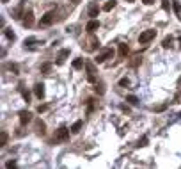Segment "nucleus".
Returning <instances> with one entry per match:
<instances>
[{
    "label": "nucleus",
    "instance_id": "obj_29",
    "mask_svg": "<svg viewBox=\"0 0 181 169\" xmlns=\"http://www.w3.org/2000/svg\"><path fill=\"white\" fill-rule=\"evenodd\" d=\"M41 71H43V73H48V71H50V64H43V66H41Z\"/></svg>",
    "mask_w": 181,
    "mask_h": 169
},
{
    "label": "nucleus",
    "instance_id": "obj_5",
    "mask_svg": "<svg viewBox=\"0 0 181 169\" xmlns=\"http://www.w3.org/2000/svg\"><path fill=\"white\" fill-rule=\"evenodd\" d=\"M23 25L25 27H32V25H34V13H32L30 9L23 14Z\"/></svg>",
    "mask_w": 181,
    "mask_h": 169
},
{
    "label": "nucleus",
    "instance_id": "obj_6",
    "mask_svg": "<svg viewBox=\"0 0 181 169\" xmlns=\"http://www.w3.org/2000/svg\"><path fill=\"white\" fill-rule=\"evenodd\" d=\"M100 29V22H98V20H96V18H91V22L87 23V25H85V30H87V32H94V30H98Z\"/></svg>",
    "mask_w": 181,
    "mask_h": 169
},
{
    "label": "nucleus",
    "instance_id": "obj_36",
    "mask_svg": "<svg viewBox=\"0 0 181 169\" xmlns=\"http://www.w3.org/2000/svg\"><path fill=\"white\" fill-rule=\"evenodd\" d=\"M179 43H181V37H179Z\"/></svg>",
    "mask_w": 181,
    "mask_h": 169
},
{
    "label": "nucleus",
    "instance_id": "obj_23",
    "mask_svg": "<svg viewBox=\"0 0 181 169\" xmlns=\"http://www.w3.org/2000/svg\"><path fill=\"white\" fill-rule=\"evenodd\" d=\"M162 45H163V48H170L172 46V37H165Z\"/></svg>",
    "mask_w": 181,
    "mask_h": 169
},
{
    "label": "nucleus",
    "instance_id": "obj_32",
    "mask_svg": "<svg viewBox=\"0 0 181 169\" xmlns=\"http://www.w3.org/2000/svg\"><path fill=\"white\" fill-rule=\"evenodd\" d=\"M162 5H163L165 11H169V0H162Z\"/></svg>",
    "mask_w": 181,
    "mask_h": 169
},
{
    "label": "nucleus",
    "instance_id": "obj_9",
    "mask_svg": "<svg viewBox=\"0 0 181 169\" xmlns=\"http://www.w3.org/2000/svg\"><path fill=\"white\" fill-rule=\"evenodd\" d=\"M34 94L39 100L45 98V84H36V86H34Z\"/></svg>",
    "mask_w": 181,
    "mask_h": 169
},
{
    "label": "nucleus",
    "instance_id": "obj_12",
    "mask_svg": "<svg viewBox=\"0 0 181 169\" xmlns=\"http://www.w3.org/2000/svg\"><path fill=\"white\" fill-rule=\"evenodd\" d=\"M45 128H46L45 121L37 119V121H36V130H37V134H39V135H45Z\"/></svg>",
    "mask_w": 181,
    "mask_h": 169
},
{
    "label": "nucleus",
    "instance_id": "obj_25",
    "mask_svg": "<svg viewBox=\"0 0 181 169\" xmlns=\"http://www.w3.org/2000/svg\"><path fill=\"white\" fill-rule=\"evenodd\" d=\"M36 43V37H28V39H25V46H32Z\"/></svg>",
    "mask_w": 181,
    "mask_h": 169
},
{
    "label": "nucleus",
    "instance_id": "obj_28",
    "mask_svg": "<svg viewBox=\"0 0 181 169\" xmlns=\"http://www.w3.org/2000/svg\"><path fill=\"white\" fill-rule=\"evenodd\" d=\"M146 144H147V137L144 135V137H142V139H140V141H138V144H137V146H146Z\"/></svg>",
    "mask_w": 181,
    "mask_h": 169
},
{
    "label": "nucleus",
    "instance_id": "obj_2",
    "mask_svg": "<svg viewBox=\"0 0 181 169\" xmlns=\"http://www.w3.org/2000/svg\"><path fill=\"white\" fill-rule=\"evenodd\" d=\"M155 36H156V30H153V29L144 30V32L138 36V43H140V45H147L149 41H153V39H155Z\"/></svg>",
    "mask_w": 181,
    "mask_h": 169
},
{
    "label": "nucleus",
    "instance_id": "obj_20",
    "mask_svg": "<svg viewBox=\"0 0 181 169\" xmlns=\"http://www.w3.org/2000/svg\"><path fill=\"white\" fill-rule=\"evenodd\" d=\"M7 139H9L7 132H2V134H0V146H5V144H7Z\"/></svg>",
    "mask_w": 181,
    "mask_h": 169
},
{
    "label": "nucleus",
    "instance_id": "obj_26",
    "mask_svg": "<svg viewBox=\"0 0 181 169\" xmlns=\"http://www.w3.org/2000/svg\"><path fill=\"white\" fill-rule=\"evenodd\" d=\"M94 89H96V93H98V94H103V93H105V89H103V84H100V86L96 84V87H94Z\"/></svg>",
    "mask_w": 181,
    "mask_h": 169
},
{
    "label": "nucleus",
    "instance_id": "obj_33",
    "mask_svg": "<svg viewBox=\"0 0 181 169\" xmlns=\"http://www.w3.org/2000/svg\"><path fill=\"white\" fill-rule=\"evenodd\" d=\"M48 107H46V105H39V107H37V112H45Z\"/></svg>",
    "mask_w": 181,
    "mask_h": 169
},
{
    "label": "nucleus",
    "instance_id": "obj_22",
    "mask_svg": "<svg viewBox=\"0 0 181 169\" xmlns=\"http://www.w3.org/2000/svg\"><path fill=\"white\" fill-rule=\"evenodd\" d=\"M126 102H128V103H132V105H137V103H138L137 96H133V94H128V96H126Z\"/></svg>",
    "mask_w": 181,
    "mask_h": 169
},
{
    "label": "nucleus",
    "instance_id": "obj_8",
    "mask_svg": "<svg viewBox=\"0 0 181 169\" xmlns=\"http://www.w3.org/2000/svg\"><path fill=\"white\" fill-rule=\"evenodd\" d=\"M85 68H87V78H89V82H92V84H96V75H94V66L91 64V62H87L85 64Z\"/></svg>",
    "mask_w": 181,
    "mask_h": 169
},
{
    "label": "nucleus",
    "instance_id": "obj_19",
    "mask_svg": "<svg viewBox=\"0 0 181 169\" xmlns=\"http://www.w3.org/2000/svg\"><path fill=\"white\" fill-rule=\"evenodd\" d=\"M73 68H75V70H82V68H83V61H82V59H75V61H73Z\"/></svg>",
    "mask_w": 181,
    "mask_h": 169
},
{
    "label": "nucleus",
    "instance_id": "obj_15",
    "mask_svg": "<svg viewBox=\"0 0 181 169\" xmlns=\"http://www.w3.org/2000/svg\"><path fill=\"white\" fill-rule=\"evenodd\" d=\"M128 52H130V48H128V45H119V55L121 57H126Z\"/></svg>",
    "mask_w": 181,
    "mask_h": 169
},
{
    "label": "nucleus",
    "instance_id": "obj_4",
    "mask_svg": "<svg viewBox=\"0 0 181 169\" xmlns=\"http://www.w3.org/2000/svg\"><path fill=\"white\" fill-rule=\"evenodd\" d=\"M53 20H55V11H48L45 16L41 18L39 25H43V27H48V25H52V23H53Z\"/></svg>",
    "mask_w": 181,
    "mask_h": 169
},
{
    "label": "nucleus",
    "instance_id": "obj_24",
    "mask_svg": "<svg viewBox=\"0 0 181 169\" xmlns=\"http://www.w3.org/2000/svg\"><path fill=\"white\" fill-rule=\"evenodd\" d=\"M119 86H123V87L130 86V78H126V77H124V78H121V80H119Z\"/></svg>",
    "mask_w": 181,
    "mask_h": 169
},
{
    "label": "nucleus",
    "instance_id": "obj_31",
    "mask_svg": "<svg viewBox=\"0 0 181 169\" xmlns=\"http://www.w3.org/2000/svg\"><path fill=\"white\" fill-rule=\"evenodd\" d=\"M138 62H142V59L140 57H135V61L132 62V66H138Z\"/></svg>",
    "mask_w": 181,
    "mask_h": 169
},
{
    "label": "nucleus",
    "instance_id": "obj_16",
    "mask_svg": "<svg viewBox=\"0 0 181 169\" xmlns=\"http://www.w3.org/2000/svg\"><path fill=\"white\" fill-rule=\"evenodd\" d=\"M4 34H5V37H7L9 41H14V39H16L14 32H13V30H11V29H5V30H4Z\"/></svg>",
    "mask_w": 181,
    "mask_h": 169
},
{
    "label": "nucleus",
    "instance_id": "obj_13",
    "mask_svg": "<svg viewBox=\"0 0 181 169\" xmlns=\"http://www.w3.org/2000/svg\"><path fill=\"white\" fill-rule=\"evenodd\" d=\"M82 125H83V121H75L73 126H71V132H73V134H78V132L82 130Z\"/></svg>",
    "mask_w": 181,
    "mask_h": 169
},
{
    "label": "nucleus",
    "instance_id": "obj_27",
    "mask_svg": "<svg viewBox=\"0 0 181 169\" xmlns=\"http://www.w3.org/2000/svg\"><path fill=\"white\" fill-rule=\"evenodd\" d=\"M21 94H23V100H25V102L28 103V100H30V94H28L27 91H23V89H21Z\"/></svg>",
    "mask_w": 181,
    "mask_h": 169
},
{
    "label": "nucleus",
    "instance_id": "obj_14",
    "mask_svg": "<svg viewBox=\"0 0 181 169\" xmlns=\"http://www.w3.org/2000/svg\"><path fill=\"white\" fill-rule=\"evenodd\" d=\"M23 9H25V4H20L18 7H16V11H14V18H21V16H23V14H21V13H23Z\"/></svg>",
    "mask_w": 181,
    "mask_h": 169
},
{
    "label": "nucleus",
    "instance_id": "obj_35",
    "mask_svg": "<svg viewBox=\"0 0 181 169\" xmlns=\"http://www.w3.org/2000/svg\"><path fill=\"white\" fill-rule=\"evenodd\" d=\"M73 2H78V0H73Z\"/></svg>",
    "mask_w": 181,
    "mask_h": 169
},
{
    "label": "nucleus",
    "instance_id": "obj_17",
    "mask_svg": "<svg viewBox=\"0 0 181 169\" xmlns=\"http://www.w3.org/2000/svg\"><path fill=\"white\" fill-rule=\"evenodd\" d=\"M98 46H100V41L96 39V37H91V46H89L87 50H91V52H92V50H96Z\"/></svg>",
    "mask_w": 181,
    "mask_h": 169
},
{
    "label": "nucleus",
    "instance_id": "obj_11",
    "mask_svg": "<svg viewBox=\"0 0 181 169\" xmlns=\"http://www.w3.org/2000/svg\"><path fill=\"white\" fill-rule=\"evenodd\" d=\"M69 55V50L68 48H64V50H60L59 52V57H57V64H62L64 61H66V57Z\"/></svg>",
    "mask_w": 181,
    "mask_h": 169
},
{
    "label": "nucleus",
    "instance_id": "obj_1",
    "mask_svg": "<svg viewBox=\"0 0 181 169\" xmlns=\"http://www.w3.org/2000/svg\"><path fill=\"white\" fill-rule=\"evenodd\" d=\"M71 130V128H69ZM69 130L66 126H60V128L55 132V137H53V142H68L69 141Z\"/></svg>",
    "mask_w": 181,
    "mask_h": 169
},
{
    "label": "nucleus",
    "instance_id": "obj_37",
    "mask_svg": "<svg viewBox=\"0 0 181 169\" xmlns=\"http://www.w3.org/2000/svg\"><path fill=\"white\" fill-rule=\"evenodd\" d=\"M4 2H7V0H4Z\"/></svg>",
    "mask_w": 181,
    "mask_h": 169
},
{
    "label": "nucleus",
    "instance_id": "obj_7",
    "mask_svg": "<svg viewBox=\"0 0 181 169\" xmlns=\"http://www.w3.org/2000/svg\"><path fill=\"white\" fill-rule=\"evenodd\" d=\"M32 121V114L28 110H20V123L21 125H27Z\"/></svg>",
    "mask_w": 181,
    "mask_h": 169
},
{
    "label": "nucleus",
    "instance_id": "obj_18",
    "mask_svg": "<svg viewBox=\"0 0 181 169\" xmlns=\"http://www.w3.org/2000/svg\"><path fill=\"white\" fill-rule=\"evenodd\" d=\"M114 7H115V0H108V2H106V4L103 5V9H105V11H112Z\"/></svg>",
    "mask_w": 181,
    "mask_h": 169
},
{
    "label": "nucleus",
    "instance_id": "obj_3",
    "mask_svg": "<svg viewBox=\"0 0 181 169\" xmlns=\"http://www.w3.org/2000/svg\"><path fill=\"white\" fill-rule=\"evenodd\" d=\"M112 55H114V50H112V48H103V50L100 52V54H98V57H96L94 61L98 62V64H101V62H105L106 59H110Z\"/></svg>",
    "mask_w": 181,
    "mask_h": 169
},
{
    "label": "nucleus",
    "instance_id": "obj_34",
    "mask_svg": "<svg viewBox=\"0 0 181 169\" xmlns=\"http://www.w3.org/2000/svg\"><path fill=\"white\" fill-rule=\"evenodd\" d=\"M142 2H144L146 5H151V4H155V0H142Z\"/></svg>",
    "mask_w": 181,
    "mask_h": 169
},
{
    "label": "nucleus",
    "instance_id": "obj_30",
    "mask_svg": "<svg viewBox=\"0 0 181 169\" xmlns=\"http://www.w3.org/2000/svg\"><path fill=\"white\" fill-rule=\"evenodd\" d=\"M5 167H7V169H13V167H16V162H14V160H11V162L5 164Z\"/></svg>",
    "mask_w": 181,
    "mask_h": 169
},
{
    "label": "nucleus",
    "instance_id": "obj_10",
    "mask_svg": "<svg viewBox=\"0 0 181 169\" xmlns=\"http://www.w3.org/2000/svg\"><path fill=\"white\" fill-rule=\"evenodd\" d=\"M98 14H100V5L96 4V2H91L89 4V16L91 18H96Z\"/></svg>",
    "mask_w": 181,
    "mask_h": 169
},
{
    "label": "nucleus",
    "instance_id": "obj_21",
    "mask_svg": "<svg viewBox=\"0 0 181 169\" xmlns=\"http://www.w3.org/2000/svg\"><path fill=\"white\" fill-rule=\"evenodd\" d=\"M172 7H174V13H176V14L181 13V4H179V0H172Z\"/></svg>",
    "mask_w": 181,
    "mask_h": 169
}]
</instances>
